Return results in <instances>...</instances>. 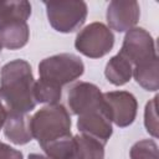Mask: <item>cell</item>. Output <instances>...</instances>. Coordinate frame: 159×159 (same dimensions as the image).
Here are the masks:
<instances>
[{
  "instance_id": "6da1fadb",
  "label": "cell",
  "mask_w": 159,
  "mask_h": 159,
  "mask_svg": "<svg viewBox=\"0 0 159 159\" xmlns=\"http://www.w3.org/2000/svg\"><path fill=\"white\" fill-rule=\"evenodd\" d=\"M35 78L30 63L22 58L5 63L0 70V102L6 112L29 113L37 102L34 94Z\"/></svg>"
},
{
  "instance_id": "7a4b0ae2",
  "label": "cell",
  "mask_w": 159,
  "mask_h": 159,
  "mask_svg": "<svg viewBox=\"0 0 159 159\" xmlns=\"http://www.w3.org/2000/svg\"><path fill=\"white\" fill-rule=\"evenodd\" d=\"M71 116L61 103L47 104L40 108L30 119L32 137L40 147L71 133Z\"/></svg>"
},
{
  "instance_id": "3957f363",
  "label": "cell",
  "mask_w": 159,
  "mask_h": 159,
  "mask_svg": "<svg viewBox=\"0 0 159 159\" xmlns=\"http://www.w3.org/2000/svg\"><path fill=\"white\" fill-rule=\"evenodd\" d=\"M83 72V61L75 53H57L39 63L40 80L61 88L80 78Z\"/></svg>"
},
{
  "instance_id": "277c9868",
  "label": "cell",
  "mask_w": 159,
  "mask_h": 159,
  "mask_svg": "<svg viewBox=\"0 0 159 159\" xmlns=\"http://www.w3.org/2000/svg\"><path fill=\"white\" fill-rule=\"evenodd\" d=\"M46 15L53 30L61 34H71L83 26L88 7L80 1H46Z\"/></svg>"
},
{
  "instance_id": "5b68a950",
  "label": "cell",
  "mask_w": 159,
  "mask_h": 159,
  "mask_svg": "<svg viewBox=\"0 0 159 159\" xmlns=\"http://www.w3.org/2000/svg\"><path fill=\"white\" fill-rule=\"evenodd\" d=\"M114 46V35L103 22H91L76 36L75 48L86 57L101 58L109 53Z\"/></svg>"
},
{
  "instance_id": "8992f818",
  "label": "cell",
  "mask_w": 159,
  "mask_h": 159,
  "mask_svg": "<svg viewBox=\"0 0 159 159\" xmlns=\"http://www.w3.org/2000/svg\"><path fill=\"white\" fill-rule=\"evenodd\" d=\"M118 53L125 57L132 66L143 65L158 57L153 36L143 27H133L127 31Z\"/></svg>"
},
{
  "instance_id": "52a82bcc",
  "label": "cell",
  "mask_w": 159,
  "mask_h": 159,
  "mask_svg": "<svg viewBox=\"0 0 159 159\" xmlns=\"http://www.w3.org/2000/svg\"><path fill=\"white\" fill-rule=\"evenodd\" d=\"M104 109L117 127L125 128L130 125L137 117L138 102L133 93L128 91H111L103 93Z\"/></svg>"
},
{
  "instance_id": "ba28073f",
  "label": "cell",
  "mask_w": 159,
  "mask_h": 159,
  "mask_svg": "<svg viewBox=\"0 0 159 159\" xmlns=\"http://www.w3.org/2000/svg\"><path fill=\"white\" fill-rule=\"evenodd\" d=\"M67 103L73 114L81 116L103 108V93L94 83L76 82L68 89Z\"/></svg>"
},
{
  "instance_id": "9c48e42d",
  "label": "cell",
  "mask_w": 159,
  "mask_h": 159,
  "mask_svg": "<svg viewBox=\"0 0 159 159\" xmlns=\"http://www.w3.org/2000/svg\"><path fill=\"white\" fill-rule=\"evenodd\" d=\"M140 17V6L134 0H113L107 6L108 27L117 32H127L135 27Z\"/></svg>"
},
{
  "instance_id": "30bf717a",
  "label": "cell",
  "mask_w": 159,
  "mask_h": 159,
  "mask_svg": "<svg viewBox=\"0 0 159 159\" xmlns=\"http://www.w3.org/2000/svg\"><path fill=\"white\" fill-rule=\"evenodd\" d=\"M77 129L81 134L89 135V137L99 140L104 145L107 144V142L109 140V138L113 134L112 122L104 109V106H103V108L78 116Z\"/></svg>"
},
{
  "instance_id": "8fae6325",
  "label": "cell",
  "mask_w": 159,
  "mask_h": 159,
  "mask_svg": "<svg viewBox=\"0 0 159 159\" xmlns=\"http://www.w3.org/2000/svg\"><path fill=\"white\" fill-rule=\"evenodd\" d=\"M31 117L27 113H11L7 112L4 123V135L16 145L27 144L34 139L30 128Z\"/></svg>"
},
{
  "instance_id": "7c38bea8",
  "label": "cell",
  "mask_w": 159,
  "mask_h": 159,
  "mask_svg": "<svg viewBox=\"0 0 159 159\" xmlns=\"http://www.w3.org/2000/svg\"><path fill=\"white\" fill-rule=\"evenodd\" d=\"M30 39V29L26 21H14L0 26V43L7 50L22 48Z\"/></svg>"
},
{
  "instance_id": "4fadbf2b",
  "label": "cell",
  "mask_w": 159,
  "mask_h": 159,
  "mask_svg": "<svg viewBox=\"0 0 159 159\" xmlns=\"http://www.w3.org/2000/svg\"><path fill=\"white\" fill-rule=\"evenodd\" d=\"M106 78L114 86H123L129 82L133 76V66L132 63L123 57L120 53L111 57L104 68Z\"/></svg>"
},
{
  "instance_id": "5bb4252c",
  "label": "cell",
  "mask_w": 159,
  "mask_h": 159,
  "mask_svg": "<svg viewBox=\"0 0 159 159\" xmlns=\"http://www.w3.org/2000/svg\"><path fill=\"white\" fill-rule=\"evenodd\" d=\"M41 148L50 159H80L77 143L72 134L46 143Z\"/></svg>"
},
{
  "instance_id": "9a60e30c",
  "label": "cell",
  "mask_w": 159,
  "mask_h": 159,
  "mask_svg": "<svg viewBox=\"0 0 159 159\" xmlns=\"http://www.w3.org/2000/svg\"><path fill=\"white\" fill-rule=\"evenodd\" d=\"M159 58H154L143 65H138L133 67V77L135 82L149 92H155L159 88Z\"/></svg>"
},
{
  "instance_id": "2e32d148",
  "label": "cell",
  "mask_w": 159,
  "mask_h": 159,
  "mask_svg": "<svg viewBox=\"0 0 159 159\" xmlns=\"http://www.w3.org/2000/svg\"><path fill=\"white\" fill-rule=\"evenodd\" d=\"M30 15L31 4L29 1H0V26L14 21H27Z\"/></svg>"
},
{
  "instance_id": "e0dca14e",
  "label": "cell",
  "mask_w": 159,
  "mask_h": 159,
  "mask_svg": "<svg viewBox=\"0 0 159 159\" xmlns=\"http://www.w3.org/2000/svg\"><path fill=\"white\" fill-rule=\"evenodd\" d=\"M78 148V158L80 159H104V144L99 140L86 135V134H76L73 135Z\"/></svg>"
},
{
  "instance_id": "ac0fdd59",
  "label": "cell",
  "mask_w": 159,
  "mask_h": 159,
  "mask_svg": "<svg viewBox=\"0 0 159 159\" xmlns=\"http://www.w3.org/2000/svg\"><path fill=\"white\" fill-rule=\"evenodd\" d=\"M34 94L37 103H47V104H56L60 102L62 97V88L47 83L42 80L35 81Z\"/></svg>"
},
{
  "instance_id": "d6986e66",
  "label": "cell",
  "mask_w": 159,
  "mask_h": 159,
  "mask_svg": "<svg viewBox=\"0 0 159 159\" xmlns=\"http://www.w3.org/2000/svg\"><path fill=\"white\" fill-rule=\"evenodd\" d=\"M130 159H159L158 144L153 139H142L135 142L129 150Z\"/></svg>"
},
{
  "instance_id": "ffe728a7",
  "label": "cell",
  "mask_w": 159,
  "mask_h": 159,
  "mask_svg": "<svg viewBox=\"0 0 159 159\" xmlns=\"http://www.w3.org/2000/svg\"><path fill=\"white\" fill-rule=\"evenodd\" d=\"M158 96L147 102L144 108V127L145 130L154 138H158V113H157Z\"/></svg>"
},
{
  "instance_id": "44dd1931",
  "label": "cell",
  "mask_w": 159,
  "mask_h": 159,
  "mask_svg": "<svg viewBox=\"0 0 159 159\" xmlns=\"http://www.w3.org/2000/svg\"><path fill=\"white\" fill-rule=\"evenodd\" d=\"M0 159H24V155L20 150L0 142Z\"/></svg>"
},
{
  "instance_id": "7402d4cb",
  "label": "cell",
  "mask_w": 159,
  "mask_h": 159,
  "mask_svg": "<svg viewBox=\"0 0 159 159\" xmlns=\"http://www.w3.org/2000/svg\"><path fill=\"white\" fill-rule=\"evenodd\" d=\"M6 116H7V112H6L5 107H4V104L0 102V130L4 127V123L6 120Z\"/></svg>"
},
{
  "instance_id": "603a6c76",
  "label": "cell",
  "mask_w": 159,
  "mask_h": 159,
  "mask_svg": "<svg viewBox=\"0 0 159 159\" xmlns=\"http://www.w3.org/2000/svg\"><path fill=\"white\" fill-rule=\"evenodd\" d=\"M29 159H50V158L47 155H43V154L31 153V154H29Z\"/></svg>"
},
{
  "instance_id": "cb8c5ba5",
  "label": "cell",
  "mask_w": 159,
  "mask_h": 159,
  "mask_svg": "<svg viewBox=\"0 0 159 159\" xmlns=\"http://www.w3.org/2000/svg\"><path fill=\"white\" fill-rule=\"evenodd\" d=\"M1 50H2V46H1V43H0V53H1Z\"/></svg>"
}]
</instances>
